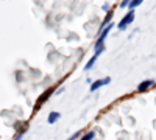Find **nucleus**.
Segmentation results:
<instances>
[{
  "label": "nucleus",
  "instance_id": "1",
  "mask_svg": "<svg viewBox=\"0 0 156 140\" xmlns=\"http://www.w3.org/2000/svg\"><path fill=\"white\" fill-rule=\"evenodd\" d=\"M133 20H134V11H129L128 14H126V16H125V17H123L120 22H119V25H117V28H119V30H125V28H126V27H128V25L131 23Z\"/></svg>",
  "mask_w": 156,
  "mask_h": 140
},
{
  "label": "nucleus",
  "instance_id": "2",
  "mask_svg": "<svg viewBox=\"0 0 156 140\" xmlns=\"http://www.w3.org/2000/svg\"><path fill=\"white\" fill-rule=\"evenodd\" d=\"M109 83H111L109 76H106V78H103V80H97V81H94L92 84H90V92H94V90H97V89L106 86V84H109Z\"/></svg>",
  "mask_w": 156,
  "mask_h": 140
},
{
  "label": "nucleus",
  "instance_id": "3",
  "mask_svg": "<svg viewBox=\"0 0 156 140\" xmlns=\"http://www.w3.org/2000/svg\"><path fill=\"white\" fill-rule=\"evenodd\" d=\"M53 90H55V87H50V89H47V92L45 94H42L41 97H39V100H37V103H36V109H39L42 106V103H45V101L48 100V97L53 94Z\"/></svg>",
  "mask_w": 156,
  "mask_h": 140
},
{
  "label": "nucleus",
  "instance_id": "4",
  "mask_svg": "<svg viewBox=\"0 0 156 140\" xmlns=\"http://www.w3.org/2000/svg\"><path fill=\"white\" fill-rule=\"evenodd\" d=\"M103 48H105V41H101V39H97L95 41V44H94V55L95 56H100L101 55V52H103Z\"/></svg>",
  "mask_w": 156,
  "mask_h": 140
},
{
  "label": "nucleus",
  "instance_id": "5",
  "mask_svg": "<svg viewBox=\"0 0 156 140\" xmlns=\"http://www.w3.org/2000/svg\"><path fill=\"white\" fill-rule=\"evenodd\" d=\"M153 84H154L153 80H145V81H142V83L137 86V92H145V90H148V87H151Z\"/></svg>",
  "mask_w": 156,
  "mask_h": 140
},
{
  "label": "nucleus",
  "instance_id": "6",
  "mask_svg": "<svg viewBox=\"0 0 156 140\" xmlns=\"http://www.w3.org/2000/svg\"><path fill=\"white\" fill-rule=\"evenodd\" d=\"M59 118H61V114H59V112H50V114H48L47 121H48L50 125H53V123H56Z\"/></svg>",
  "mask_w": 156,
  "mask_h": 140
},
{
  "label": "nucleus",
  "instance_id": "7",
  "mask_svg": "<svg viewBox=\"0 0 156 140\" xmlns=\"http://www.w3.org/2000/svg\"><path fill=\"white\" fill-rule=\"evenodd\" d=\"M97 58H98V56H95V55H94L92 58L89 59V62H87V64L84 66V70H86V72H87V70H90V69L94 67V64H95V61H97Z\"/></svg>",
  "mask_w": 156,
  "mask_h": 140
},
{
  "label": "nucleus",
  "instance_id": "8",
  "mask_svg": "<svg viewBox=\"0 0 156 140\" xmlns=\"http://www.w3.org/2000/svg\"><path fill=\"white\" fill-rule=\"evenodd\" d=\"M140 3H142V0H131V2L128 3V8H129V11H133L134 8H137Z\"/></svg>",
  "mask_w": 156,
  "mask_h": 140
},
{
  "label": "nucleus",
  "instance_id": "9",
  "mask_svg": "<svg viewBox=\"0 0 156 140\" xmlns=\"http://www.w3.org/2000/svg\"><path fill=\"white\" fill-rule=\"evenodd\" d=\"M94 137H95V132H94V131H89V132H86L80 140H94Z\"/></svg>",
  "mask_w": 156,
  "mask_h": 140
},
{
  "label": "nucleus",
  "instance_id": "10",
  "mask_svg": "<svg viewBox=\"0 0 156 140\" xmlns=\"http://www.w3.org/2000/svg\"><path fill=\"white\" fill-rule=\"evenodd\" d=\"M128 3H129V0H123V2L120 3V8H125V6H128Z\"/></svg>",
  "mask_w": 156,
  "mask_h": 140
},
{
  "label": "nucleus",
  "instance_id": "11",
  "mask_svg": "<svg viewBox=\"0 0 156 140\" xmlns=\"http://www.w3.org/2000/svg\"><path fill=\"white\" fill-rule=\"evenodd\" d=\"M22 135H23V132H19V134H17L14 138H12V140H20V138H22Z\"/></svg>",
  "mask_w": 156,
  "mask_h": 140
},
{
  "label": "nucleus",
  "instance_id": "12",
  "mask_svg": "<svg viewBox=\"0 0 156 140\" xmlns=\"http://www.w3.org/2000/svg\"><path fill=\"white\" fill-rule=\"evenodd\" d=\"M78 134H80V132H75V134H73V135H72V137H70V138H69V140H75V138H76V137H78Z\"/></svg>",
  "mask_w": 156,
  "mask_h": 140
}]
</instances>
